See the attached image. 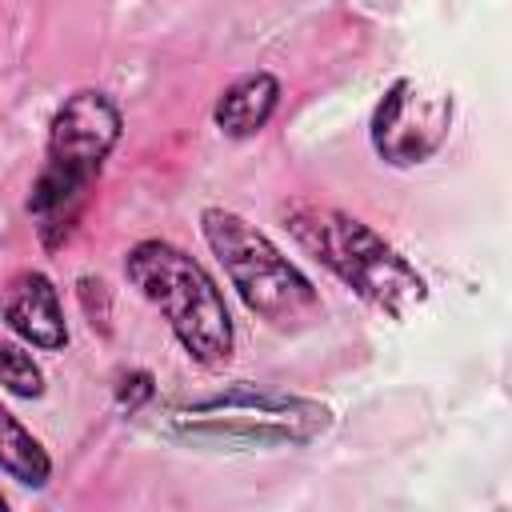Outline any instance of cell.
<instances>
[{
    "label": "cell",
    "instance_id": "6",
    "mask_svg": "<svg viewBox=\"0 0 512 512\" xmlns=\"http://www.w3.org/2000/svg\"><path fill=\"white\" fill-rule=\"evenodd\" d=\"M456 120L452 92L424 84L416 76H396L368 112V148L388 168H420L428 164Z\"/></svg>",
    "mask_w": 512,
    "mask_h": 512
},
{
    "label": "cell",
    "instance_id": "5",
    "mask_svg": "<svg viewBox=\"0 0 512 512\" xmlns=\"http://www.w3.org/2000/svg\"><path fill=\"white\" fill-rule=\"evenodd\" d=\"M200 236L224 268L240 304L272 332H304L324 316V300L312 276L236 208L204 204Z\"/></svg>",
    "mask_w": 512,
    "mask_h": 512
},
{
    "label": "cell",
    "instance_id": "4",
    "mask_svg": "<svg viewBox=\"0 0 512 512\" xmlns=\"http://www.w3.org/2000/svg\"><path fill=\"white\" fill-rule=\"evenodd\" d=\"M124 280L148 308L160 312L172 340L196 368H228L236 352V324L224 288L204 268V260L164 236H144L124 252Z\"/></svg>",
    "mask_w": 512,
    "mask_h": 512
},
{
    "label": "cell",
    "instance_id": "9",
    "mask_svg": "<svg viewBox=\"0 0 512 512\" xmlns=\"http://www.w3.org/2000/svg\"><path fill=\"white\" fill-rule=\"evenodd\" d=\"M0 476H8L20 488H32V492L48 488V480H52V456H48V448L4 404H0Z\"/></svg>",
    "mask_w": 512,
    "mask_h": 512
},
{
    "label": "cell",
    "instance_id": "10",
    "mask_svg": "<svg viewBox=\"0 0 512 512\" xmlns=\"http://www.w3.org/2000/svg\"><path fill=\"white\" fill-rule=\"evenodd\" d=\"M0 388L16 400H40L48 392V376H44L40 360L16 336L12 340L0 336Z\"/></svg>",
    "mask_w": 512,
    "mask_h": 512
},
{
    "label": "cell",
    "instance_id": "12",
    "mask_svg": "<svg viewBox=\"0 0 512 512\" xmlns=\"http://www.w3.org/2000/svg\"><path fill=\"white\" fill-rule=\"evenodd\" d=\"M0 512H8V496L4 492H0Z\"/></svg>",
    "mask_w": 512,
    "mask_h": 512
},
{
    "label": "cell",
    "instance_id": "3",
    "mask_svg": "<svg viewBox=\"0 0 512 512\" xmlns=\"http://www.w3.org/2000/svg\"><path fill=\"white\" fill-rule=\"evenodd\" d=\"M336 424L332 404L252 380H232L220 392L196 400H172L156 412V428L192 448L216 452H264L304 448L328 436Z\"/></svg>",
    "mask_w": 512,
    "mask_h": 512
},
{
    "label": "cell",
    "instance_id": "11",
    "mask_svg": "<svg viewBox=\"0 0 512 512\" xmlns=\"http://www.w3.org/2000/svg\"><path fill=\"white\" fill-rule=\"evenodd\" d=\"M156 400V376L148 368H124L112 384V404L124 412V416H136L144 412L148 404Z\"/></svg>",
    "mask_w": 512,
    "mask_h": 512
},
{
    "label": "cell",
    "instance_id": "8",
    "mask_svg": "<svg viewBox=\"0 0 512 512\" xmlns=\"http://www.w3.org/2000/svg\"><path fill=\"white\" fill-rule=\"evenodd\" d=\"M280 96H284V84L276 72H268V68L240 72L236 80H228L220 88V96L212 104V128L224 140H252L272 124Z\"/></svg>",
    "mask_w": 512,
    "mask_h": 512
},
{
    "label": "cell",
    "instance_id": "1",
    "mask_svg": "<svg viewBox=\"0 0 512 512\" xmlns=\"http://www.w3.org/2000/svg\"><path fill=\"white\" fill-rule=\"evenodd\" d=\"M280 224L308 260H316L340 288H348L372 312L400 324L428 304L424 272L368 220L336 204L296 196L280 204Z\"/></svg>",
    "mask_w": 512,
    "mask_h": 512
},
{
    "label": "cell",
    "instance_id": "2",
    "mask_svg": "<svg viewBox=\"0 0 512 512\" xmlns=\"http://www.w3.org/2000/svg\"><path fill=\"white\" fill-rule=\"evenodd\" d=\"M124 136V108L104 88H72L48 116L44 164L28 188L24 212L36 224V236L56 252L72 232L100 180L108 156Z\"/></svg>",
    "mask_w": 512,
    "mask_h": 512
},
{
    "label": "cell",
    "instance_id": "7",
    "mask_svg": "<svg viewBox=\"0 0 512 512\" xmlns=\"http://www.w3.org/2000/svg\"><path fill=\"white\" fill-rule=\"evenodd\" d=\"M4 328L36 352H64L72 332L56 280L44 268H16L0 292Z\"/></svg>",
    "mask_w": 512,
    "mask_h": 512
}]
</instances>
